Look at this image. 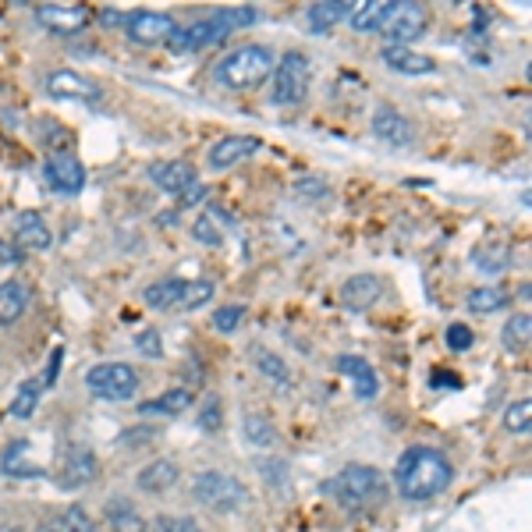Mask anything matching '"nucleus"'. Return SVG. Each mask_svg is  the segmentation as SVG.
Wrapping results in <instances>:
<instances>
[{
	"label": "nucleus",
	"instance_id": "obj_39",
	"mask_svg": "<svg viewBox=\"0 0 532 532\" xmlns=\"http://www.w3.org/2000/svg\"><path fill=\"white\" fill-rule=\"evenodd\" d=\"M199 426H203L206 433H220V426H224V408H220L217 394H210V398H206L203 412H199Z\"/></svg>",
	"mask_w": 532,
	"mask_h": 532
},
{
	"label": "nucleus",
	"instance_id": "obj_9",
	"mask_svg": "<svg viewBox=\"0 0 532 532\" xmlns=\"http://www.w3.org/2000/svg\"><path fill=\"white\" fill-rule=\"evenodd\" d=\"M426 25H430V11L423 4H415V0H394L391 15H387L380 32L387 36V47H412L426 32Z\"/></svg>",
	"mask_w": 532,
	"mask_h": 532
},
{
	"label": "nucleus",
	"instance_id": "obj_21",
	"mask_svg": "<svg viewBox=\"0 0 532 532\" xmlns=\"http://www.w3.org/2000/svg\"><path fill=\"white\" fill-rule=\"evenodd\" d=\"M391 8H394V0H359V4L348 8V25H352L355 32H380L387 15H391Z\"/></svg>",
	"mask_w": 532,
	"mask_h": 532
},
{
	"label": "nucleus",
	"instance_id": "obj_32",
	"mask_svg": "<svg viewBox=\"0 0 532 532\" xmlns=\"http://www.w3.org/2000/svg\"><path fill=\"white\" fill-rule=\"evenodd\" d=\"M472 259H476L479 270H486V274H501V270H508L511 266V249L501 242H490L483 245V249L472 252Z\"/></svg>",
	"mask_w": 532,
	"mask_h": 532
},
{
	"label": "nucleus",
	"instance_id": "obj_44",
	"mask_svg": "<svg viewBox=\"0 0 532 532\" xmlns=\"http://www.w3.org/2000/svg\"><path fill=\"white\" fill-rule=\"evenodd\" d=\"M61 362H64V348H54V352H50V362H47V373H43V380H40L43 387H54V384H57Z\"/></svg>",
	"mask_w": 532,
	"mask_h": 532
},
{
	"label": "nucleus",
	"instance_id": "obj_17",
	"mask_svg": "<svg viewBox=\"0 0 532 532\" xmlns=\"http://www.w3.org/2000/svg\"><path fill=\"white\" fill-rule=\"evenodd\" d=\"M15 245L22 252H47L54 245V235H50L47 220L36 210H25L15 217Z\"/></svg>",
	"mask_w": 532,
	"mask_h": 532
},
{
	"label": "nucleus",
	"instance_id": "obj_38",
	"mask_svg": "<svg viewBox=\"0 0 532 532\" xmlns=\"http://www.w3.org/2000/svg\"><path fill=\"white\" fill-rule=\"evenodd\" d=\"M444 341L451 352H469V348L476 345V334H472V327H465V323H451V327L444 330Z\"/></svg>",
	"mask_w": 532,
	"mask_h": 532
},
{
	"label": "nucleus",
	"instance_id": "obj_28",
	"mask_svg": "<svg viewBox=\"0 0 532 532\" xmlns=\"http://www.w3.org/2000/svg\"><path fill=\"white\" fill-rule=\"evenodd\" d=\"M348 18V0H320L313 8L306 11V22L313 32H330L337 22H345Z\"/></svg>",
	"mask_w": 532,
	"mask_h": 532
},
{
	"label": "nucleus",
	"instance_id": "obj_27",
	"mask_svg": "<svg viewBox=\"0 0 532 532\" xmlns=\"http://www.w3.org/2000/svg\"><path fill=\"white\" fill-rule=\"evenodd\" d=\"M40 532H96V525L82 508H64V511H54V515L43 518Z\"/></svg>",
	"mask_w": 532,
	"mask_h": 532
},
{
	"label": "nucleus",
	"instance_id": "obj_47",
	"mask_svg": "<svg viewBox=\"0 0 532 532\" xmlns=\"http://www.w3.org/2000/svg\"><path fill=\"white\" fill-rule=\"evenodd\" d=\"M451 369H437V373L430 376V387H462V380L458 376H447Z\"/></svg>",
	"mask_w": 532,
	"mask_h": 532
},
{
	"label": "nucleus",
	"instance_id": "obj_42",
	"mask_svg": "<svg viewBox=\"0 0 532 532\" xmlns=\"http://www.w3.org/2000/svg\"><path fill=\"white\" fill-rule=\"evenodd\" d=\"M330 188H327V181H320V178H302V181H295V196H302V199H316L320 203L323 196H327Z\"/></svg>",
	"mask_w": 532,
	"mask_h": 532
},
{
	"label": "nucleus",
	"instance_id": "obj_23",
	"mask_svg": "<svg viewBox=\"0 0 532 532\" xmlns=\"http://www.w3.org/2000/svg\"><path fill=\"white\" fill-rule=\"evenodd\" d=\"M178 479H181V469L171 458H153V462L139 472L135 483H139L142 493H167L171 486H178Z\"/></svg>",
	"mask_w": 532,
	"mask_h": 532
},
{
	"label": "nucleus",
	"instance_id": "obj_33",
	"mask_svg": "<svg viewBox=\"0 0 532 532\" xmlns=\"http://www.w3.org/2000/svg\"><path fill=\"white\" fill-rule=\"evenodd\" d=\"M242 430H245V440H249L252 447H274L277 433H274V423L266 419V415L259 412H249L242 419Z\"/></svg>",
	"mask_w": 532,
	"mask_h": 532
},
{
	"label": "nucleus",
	"instance_id": "obj_22",
	"mask_svg": "<svg viewBox=\"0 0 532 532\" xmlns=\"http://www.w3.org/2000/svg\"><path fill=\"white\" fill-rule=\"evenodd\" d=\"M29 302H32L29 284H22V281L0 284V327H15L25 316V309H29Z\"/></svg>",
	"mask_w": 532,
	"mask_h": 532
},
{
	"label": "nucleus",
	"instance_id": "obj_36",
	"mask_svg": "<svg viewBox=\"0 0 532 532\" xmlns=\"http://www.w3.org/2000/svg\"><path fill=\"white\" fill-rule=\"evenodd\" d=\"M40 394H43L40 380H25V384L18 387L15 401H11V415H15V419H29V415L36 412V405H40Z\"/></svg>",
	"mask_w": 532,
	"mask_h": 532
},
{
	"label": "nucleus",
	"instance_id": "obj_1",
	"mask_svg": "<svg viewBox=\"0 0 532 532\" xmlns=\"http://www.w3.org/2000/svg\"><path fill=\"white\" fill-rule=\"evenodd\" d=\"M451 479L454 469L447 462V454L426 444L405 447L398 465H394V486L405 501H433L451 486Z\"/></svg>",
	"mask_w": 532,
	"mask_h": 532
},
{
	"label": "nucleus",
	"instance_id": "obj_13",
	"mask_svg": "<svg viewBox=\"0 0 532 532\" xmlns=\"http://www.w3.org/2000/svg\"><path fill=\"white\" fill-rule=\"evenodd\" d=\"M36 22L47 32H57V36H75V32H82L93 22V11L86 4H40Z\"/></svg>",
	"mask_w": 532,
	"mask_h": 532
},
{
	"label": "nucleus",
	"instance_id": "obj_7",
	"mask_svg": "<svg viewBox=\"0 0 532 532\" xmlns=\"http://www.w3.org/2000/svg\"><path fill=\"white\" fill-rule=\"evenodd\" d=\"M86 387L100 401H132L139 391V373L128 362H96L86 373Z\"/></svg>",
	"mask_w": 532,
	"mask_h": 532
},
{
	"label": "nucleus",
	"instance_id": "obj_37",
	"mask_svg": "<svg viewBox=\"0 0 532 532\" xmlns=\"http://www.w3.org/2000/svg\"><path fill=\"white\" fill-rule=\"evenodd\" d=\"M242 323H245V306H220L213 313V330H220V334H235Z\"/></svg>",
	"mask_w": 532,
	"mask_h": 532
},
{
	"label": "nucleus",
	"instance_id": "obj_5",
	"mask_svg": "<svg viewBox=\"0 0 532 532\" xmlns=\"http://www.w3.org/2000/svg\"><path fill=\"white\" fill-rule=\"evenodd\" d=\"M274 103L277 107H298L313 86V64L302 50H288L281 61H274Z\"/></svg>",
	"mask_w": 532,
	"mask_h": 532
},
{
	"label": "nucleus",
	"instance_id": "obj_6",
	"mask_svg": "<svg viewBox=\"0 0 532 532\" xmlns=\"http://www.w3.org/2000/svg\"><path fill=\"white\" fill-rule=\"evenodd\" d=\"M192 497H196L199 504H206L210 511L227 515V511L242 508V504L249 501V490H245L235 476L210 469V472H199V476L192 479Z\"/></svg>",
	"mask_w": 532,
	"mask_h": 532
},
{
	"label": "nucleus",
	"instance_id": "obj_12",
	"mask_svg": "<svg viewBox=\"0 0 532 532\" xmlns=\"http://www.w3.org/2000/svg\"><path fill=\"white\" fill-rule=\"evenodd\" d=\"M96 476H100V462H96L93 447L71 444L61 458V469H57V486H61V490H82V486H89Z\"/></svg>",
	"mask_w": 532,
	"mask_h": 532
},
{
	"label": "nucleus",
	"instance_id": "obj_4",
	"mask_svg": "<svg viewBox=\"0 0 532 532\" xmlns=\"http://www.w3.org/2000/svg\"><path fill=\"white\" fill-rule=\"evenodd\" d=\"M270 75H274V50L263 43H245L217 61V82L235 93H252L266 86Z\"/></svg>",
	"mask_w": 532,
	"mask_h": 532
},
{
	"label": "nucleus",
	"instance_id": "obj_43",
	"mask_svg": "<svg viewBox=\"0 0 532 532\" xmlns=\"http://www.w3.org/2000/svg\"><path fill=\"white\" fill-rule=\"evenodd\" d=\"M196 242H206V245H220V231L213 227L210 217H199L196 220Z\"/></svg>",
	"mask_w": 532,
	"mask_h": 532
},
{
	"label": "nucleus",
	"instance_id": "obj_8",
	"mask_svg": "<svg viewBox=\"0 0 532 532\" xmlns=\"http://www.w3.org/2000/svg\"><path fill=\"white\" fill-rule=\"evenodd\" d=\"M210 281H160L146 288V306L153 309H199L213 298Z\"/></svg>",
	"mask_w": 532,
	"mask_h": 532
},
{
	"label": "nucleus",
	"instance_id": "obj_11",
	"mask_svg": "<svg viewBox=\"0 0 532 532\" xmlns=\"http://www.w3.org/2000/svg\"><path fill=\"white\" fill-rule=\"evenodd\" d=\"M125 32L128 40L139 43V47H160L178 32V22L167 11H132L125 18Z\"/></svg>",
	"mask_w": 532,
	"mask_h": 532
},
{
	"label": "nucleus",
	"instance_id": "obj_20",
	"mask_svg": "<svg viewBox=\"0 0 532 532\" xmlns=\"http://www.w3.org/2000/svg\"><path fill=\"white\" fill-rule=\"evenodd\" d=\"M337 369L348 376L355 384V398L359 401H373L376 391H380V380H376V369L369 366L366 359H359V355H341L337 359Z\"/></svg>",
	"mask_w": 532,
	"mask_h": 532
},
{
	"label": "nucleus",
	"instance_id": "obj_16",
	"mask_svg": "<svg viewBox=\"0 0 532 532\" xmlns=\"http://www.w3.org/2000/svg\"><path fill=\"white\" fill-rule=\"evenodd\" d=\"M259 149H263V142H259L256 135H227L217 146H210V167H217V171L235 167V164H242V160L256 157Z\"/></svg>",
	"mask_w": 532,
	"mask_h": 532
},
{
	"label": "nucleus",
	"instance_id": "obj_3",
	"mask_svg": "<svg viewBox=\"0 0 532 532\" xmlns=\"http://www.w3.org/2000/svg\"><path fill=\"white\" fill-rule=\"evenodd\" d=\"M323 493L334 497L341 508L355 515V511H369V508H376V504H384L387 479H384V472L373 469V465H348V469H341L337 476H330L327 483H323Z\"/></svg>",
	"mask_w": 532,
	"mask_h": 532
},
{
	"label": "nucleus",
	"instance_id": "obj_48",
	"mask_svg": "<svg viewBox=\"0 0 532 532\" xmlns=\"http://www.w3.org/2000/svg\"><path fill=\"white\" fill-rule=\"evenodd\" d=\"M125 18H128V15H118V11H103L100 22H103V25H121Z\"/></svg>",
	"mask_w": 532,
	"mask_h": 532
},
{
	"label": "nucleus",
	"instance_id": "obj_41",
	"mask_svg": "<svg viewBox=\"0 0 532 532\" xmlns=\"http://www.w3.org/2000/svg\"><path fill=\"white\" fill-rule=\"evenodd\" d=\"M135 348H139V355H146V359H160V355H164L157 330H142V334L135 337Z\"/></svg>",
	"mask_w": 532,
	"mask_h": 532
},
{
	"label": "nucleus",
	"instance_id": "obj_2",
	"mask_svg": "<svg viewBox=\"0 0 532 532\" xmlns=\"http://www.w3.org/2000/svg\"><path fill=\"white\" fill-rule=\"evenodd\" d=\"M259 22V11L256 8H220L213 15L199 18L196 25H188V29H178L167 40V47L174 54H192V50H206V47H217L224 43L231 32L245 29V25H256Z\"/></svg>",
	"mask_w": 532,
	"mask_h": 532
},
{
	"label": "nucleus",
	"instance_id": "obj_40",
	"mask_svg": "<svg viewBox=\"0 0 532 532\" xmlns=\"http://www.w3.org/2000/svg\"><path fill=\"white\" fill-rule=\"evenodd\" d=\"M153 532H203V525L192 522V518H185V515H160L157 525H153Z\"/></svg>",
	"mask_w": 532,
	"mask_h": 532
},
{
	"label": "nucleus",
	"instance_id": "obj_30",
	"mask_svg": "<svg viewBox=\"0 0 532 532\" xmlns=\"http://www.w3.org/2000/svg\"><path fill=\"white\" fill-rule=\"evenodd\" d=\"M25 447H29V444H25V440H18L15 447H8V451H4V462H0L4 476H15V479H36V476H43L40 465H32V462H25V458H22Z\"/></svg>",
	"mask_w": 532,
	"mask_h": 532
},
{
	"label": "nucleus",
	"instance_id": "obj_29",
	"mask_svg": "<svg viewBox=\"0 0 532 532\" xmlns=\"http://www.w3.org/2000/svg\"><path fill=\"white\" fill-rule=\"evenodd\" d=\"M188 405H192V394H188L185 387H178V391H164L160 398L139 405V412L142 415H181V412H188Z\"/></svg>",
	"mask_w": 532,
	"mask_h": 532
},
{
	"label": "nucleus",
	"instance_id": "obj_46",
	"mask_svg": "<svg viewBox=\"0 0 532 532\" xmlns=\"http://www.w3.org/2000/svg\"><path fill=\"white\" fill-rule=\"evenodd\" d=\"M203 199H206V185H199V181H196V185L188 188L185 196L178 199V206H181V210H188V206H199Z\"/></svg>",
	"mask_w": 532,
	"mask_h": 532
},
{
	"label": "nucleus",
	"instance_id": "obj_14",
	"mask_svg": "<svg viewBox=\"0 0 532 532\" xmlns=\"http://www.w3.org/2000/svg\"><path fill=\"white\" fill-rule=\"evenodd\" d=\"M149 178H153V185H160L167 196H174V199H181L188 188L199 181L196 167L185 164V160H157V164H149Z\"/></svg>",
	"mask_w": 532,
	"mask_h": 532
},
{
	"label": "nucleus",
	"instance_id": "obj_19",
	"mask_svg": "<svg viewBox=\"0 0 532 532\" xmlns=\"http://www.w3.org/2000/svg\"><path fill=\"white\" fill-rule=\"evenodd\" d=\"M47 93L57 96V100H96L100 96V89L93 86L89 79H82L79 71H50L47 75Z\"/></svg>",
	"mask_w": 532,
	"mask_h": 532
},
{
	"label": "nucleus",
	"instance_id": "obj_26",
	"mask_svg": "<svg viewBox=\"0 0 532 532\" xmlns=\"http://www.w3.org/2000/svg\"><path fill=\"white\" fill-rule=\"evenodd\" d=\"M511 298L504 288H497V284H486V288H472L469 298H465V306H469L472 316H493L501 313L504 306H508Z\"/></svg>",
	"mask_w": 532,
	"mask_h": 532
},
{
	"label": "nucleus",
	"instance_id": "obj_35",
	"mask_svg": "<svg viewBox=\"0 0 532 532\" xmlns=\"http://www.w3.org/2000/svg\"><path fill=\"white\" fill-rule=\"evenodd\" d=\"M504 430L515 433V437H525V433L532 430V401L529 398L511 401L508 412H504Z\"/></svg>",
	"mask_w": 532,
	"mask_h": 532
},
{
	"label": "nucleus",
	"instance_id": "obj_45",
	"mask_svg": "<svg viewBox=\"0 0 532 532\" xmlns=\"http://www.w3.org/2000/svg\"><path fill=\"white\" fill-rule=\"evenodd\" d=\"M22 249H18L15 242H4V238H0V266H18L22 263Z\"/></svg>",
	"mask_w": 532,
	"mask_h": 532
},
{
	"label": "nucleus",
	"instance_id": "obj_25",
	"mask_svg": "<svg viewBox=\"0 0 532 532\" xmlns=\"http://www.w3.org/2000/svg\"><path fill=\"white\" fill-rule=\"evenodd\" d=\"M107 525H110V532H146L149 525H146V518L135 511V504L132 501H125V497H114V501H107Z\"/></svg>",
	"mask_w": 532,
	"mask_h": 532
},
{
	"label": "nucleus",
	"instance_id": "obj_34",
	"mask_svg": "<svg viewBox=\"0 0 532 532\" xmlns=\"http://www.w3.org/2000/svg\"><path fill=\"white\" fill-rule=\"evenodd\" d=\"M252 362H256L259 373H263L266 380H274L277 387H288V384H291V373H288V366H284L281 355L263 352V348H256V352H252Z\"/></svg>",
	"mask_w": 532,
	"mask_h": 532
},
{
	"label": "nucleus",
	"instance_id": "obj_31",
	"mask_svg": "<svg viewBox=\"0 0 532 532\" xmlns=\"http://www.w3.org/2000/svg\"><path fill=\"white\" fill-rule=\"evenodd\" d=\"M529 334H532V316L529 313H518V316H511V320L504 323L501 345L508 348L511 355H515V352H522V348L529 345Z\"/></svg>",
	"mask_w": 532,
	"mask_h": 532
},
{
	"label": "nucleus",
	"instance_id": "obj_10",
	"mask_svg": "<svg viewBox=\"0 0 532 532\" xmlns=\"http://www.w3.org/2000/svg\"><path fill=\"white\" fill-rule=\"evenodd\" d=\"M43 178H47V185L54 188L57 196H79L82 188H86V167L68 149H54L43 160Z\"/></svg>",
	"mask_w": 532,
	"mask_h": 532
},
{
	"label": "nucleus",
	"instance_id": "obj_18",
	"mask_svg": "<svg viewBox=\"0 0 532 532\" xmlns=\"http://www.w3.org/2000/svg\"><path fill=\"white\" fill-rule=\"evenodd\" d=\"M380 295H384V281L373 274L348 277L345 288H341V302H345L352 313H366V309H373L376 302H380Z\"/></svg>",
	"mask_w": 532,
	"mask_h": 532
},
{
	"label": "nucleus",
	"instance_id": "obj_15",
	"mask_svg": "<svg viewBox=\"0 0 532 532\" xmlns=\"http://www.w3.org/2000/svg\"><path fill=\"white\" fill-rule=\"evenodd\" d=\"M373 135L380 142H387V146H412L415 128L398 107H387L384 103V107L373 110Z\"/></svg>",
	"mask_w": 532,
	"mask_h": 532
},
{
	"label": "nucleus",
	"instance_id": "obj_49",
	"mask_svg": "<svg viewBox=\"0 0 532 532\" xmlns=\"http://www.w3.org/2000/svg\"><path fill=\"white\" fill-rule=\"evenodd\" d=\"M0 532H25V529H22V525H4Z\"/></svg>",
	"mask_w": 532,
	"mask_h": 532
},
{
	"label": "nucleus",
	"instance_id": "obj_24",
	"mask_svg": "<svg viewBox=\"0 0 532 532\" xmlns=\"http://www.w3.org/2000/svg\"><path fill=\"white\" fill-rule=\"evenodd\" d=\"M380 61H384L391 71H398V75H430V71H437L433 57L415 54L412 47H384Z\"/></svg>",
	"mask_w": 532,
	"mask_h": 532
}]
</instances>
